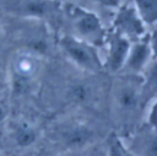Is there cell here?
Listing matches in <instances>:
<instances>
[{"label":"cell","mask_w":157,"mask_h":156,"mask_svg":"<svg viewBox=\"0 0 157 156\" xmlns=\"http://www.w3.org/2000/svg\"><path fill=\"white\" fill-rule=\"evenodd\" d=\"M147 57H148V48L146 47V44H139L136 45L131 54H130V58H129V61H128V65L131 70H135V71H139L146 63L147 60Z\"/></svg>","instance_id":"cell-12"},{"label":"cell","mask_w":157,"mask_h":156,"mask_svg":"<svg viewBox=\"0 0 157 156\" xmlns=\"http://www.w3.org/2000/svg\"><path fill=\"white\" fill-rule=\"evenodd\" d=\"M7 117H9V111L7 107L0 102V127L5 125L7 123Z\"/></svg>","instance_id":"cell-16"},{"label":"cell","mask_w":157,"mask_h":156,"mask_svg":"<svg viewBox=\"0 0 157 156\" xmlns=\"http://www.w3.org/2000/svg\"><path fill=\"white\" fill-rule=\"evenodd\" d=\"M9 138L17 149H29L37 144L40 138L36 125L27 120H16L9 125Z\"/></svg>","instance_id":"cell-2"},{"label":"cell","mask_w":157,"mask_h":156,"mask_svg":"<svg viewBox=\"0 0 157 156\" xmlns=\"http://www.w3.org/2000/svg\"><path fill=\"white\" fill-rule=\"evenodd\" d=\"M50 156H64L63 154H54V155H50Z\"/></svg>","instance_id":"cell-21"},{"label":"cell","mask_w":157,"mask_h":156,"mask_svg":"<svg viewBox=\"0 0 157 156\" xmlns=\"http://www.w3.org/2000/svg\"><path fill=\"white\" fill-rule=\"evenodd\" d=\"M98 1H101V2H102V4H104V5L114 6V5H117V4H118V1H119V0H98Z\"/></svg>","instance_id":"cell-18"},{"label":"cell","mask_w":157,"mask_h":156,"mask_svg":"<svg viewBox=\"0 0 157 156\" xmlns=\"http://www.w3.org/2000/svg\"><path fill=\"white\" fill-rule=\"evenodd\" d=\"M152 44H153V52H155V54L157 55V31L153 33V41H152Z\"/></svg>","instance_id":"cell-19"},{"label":"cell","mask_w":157,"mask_h":156,"mask_svg":"<svg viewBox=\"0 0 157 156\" xmlns=\"http://www.w3.org/2000/svg\"><path fill=\"white\" fill-rule=\"evenodd\" d=\"M88 156H104V149H99L98 151H92Z\"/></svg>","instance_id":"cell-20"},{"label":"cell","mask_w":157,"mask_h":156,"mask_svg":"<svg viewBox=\"0 0 157 156\" xmlns=\"http://www.w3.org/2000/svg\"><path fill=\"white\" fill-rule=\"evenodd\" d=\"M141 102L145 104L153 97H157V63H155L148 74L145 84L141 86Z\"/></svg>","instance_id":"cell-9"},{"label":"cell","mask_w":157,"mask_h":156,"mask_svg":"<svg viewBox=\"0 0 157 156\" xmlns=\"http://www.w3.org/2000/svg\"><path fill=\"white\" fill-rule=\"evenodd\" d=\"M141 104V91L135 85L123 84L119 86L115 92V107L124 118L131 117Z\"/></svg>","instance_id":"cell-4"},{"label":"cell","mask_w":157,"mask_h":156,"mask_svg":"<svg viewBox=\"0 0 157 156\" xmlns=\"http://www.w3.org/2000/svg\"><path fill=\"white\" fill-rule=\"evenodd\" d=\"M104 156H135L126 146L123 138L117 134L110 135L104 147Z\"/></svg>","instance_id":"cell-10"},{"label":"cell","mask_w":157,"mask_h":156,"mask_svg":"<svg viewBox=\"0 0 157 156\" xmlns=\"http://www.w3.org/2000/svg\"><path fill=\"white\" fill-rule=\"evenodd\" d=\"M147 125L153 128V129H157V99H156V102L153 103V106H152V108L150 111Z\"/></svg>","instance_id":"cell-15"},{"label":"cell","mask_w":157,"mask_h":156,"mask_svg":"<svg viewBox=\"0 0 157 156\" xmlns=\"http://www.w3.org/2000/svg\"><path fill=\"white\" fill-rule=\"evenodd\" d=\"M125 144L135 156H157V129L147 125L136 131Z\"/></svg>","instance_id":"cell-3"},{"label":"cell","mask_w":157,"mask_h":156,"mask_svg":"<svg viewBox=\"0 0 157 156\" xmlns=\"http://www.w3.org/2000/svg\"><path fill=\"white\" fill-rule=\"evenodd\" d=\"M56 138L65 151H83L94 144L96 134L91 127L83 123H72L61 128Z\"/></svg>","instance_id":"cell-1"},{"label":"cell","mask_w":157,"mask_h":156,"mask_svg":"<svg viewBox=\"0 0 157 156\" xmlns=\"http://www.w3.org/2000/svg\"><path fill=\"white\" fill-rule=\"evenodd\" d=\"M117 26L129 34H140L144 31L142 25L137 18L134 9L121 10L117 17Z\"/></svg>","instance_id":"cell-8"},{"label":"cell","mask_w":157,"mask_h":156,"mask_svg":"<svg viewBox=\"0 0 157 156\" xmlns=\"http://www.w3.org/2000/svg\"><path fill=\"white\" fill-rule=\"evenodd\" d=\"M63 47L69 54V57L80 66L86 68L88 70L99 69V64H98V60L96 59V55L85 44L72 38H65L63 41Z\"/></svg>","instance_id":"cell-5"},{"label":"cell","mask_w":157,"mask_h":156,"mask_svg":"<svg viewBox=\"0 0 157 156\" xmlns=\"http://www.w3.org/2000/svg\"><path fill=\"white\" fill-rule=\"evenodd\" d=\"M142 18L152 23L157 20V0H136Z\"/></svg>","instance_id":"cell-13"},{"label":"cell","mask_w":157,"mask_h":156,"mask_svg":"<svg viewBox=\"0 0 157 156\" xmlns=\"http://www.w3.org/2000/svg\"><path fill=\"white\" fill-rule=\"evenodd\" d=\"M15 9L25 16L43 17L50 11L52 6L47 0H18Z\"/></svg>","instance_id":"cell-6"},{"label":"cell","mask_w":157,"mask_h":156,"mask_svg":"<svg viewBox=\"0 0 157 156\" xmlns=\"http://www.w3.org/2000/svg\"><path fill=\"white\" fill-rule=\"evenodd\" d=\"M70 95H71V97H72L75 101H77V102H83V101H87V99H88L90 88H87V86L83 85V84H78V85L72 86Z\"/></svg>","instance_id":"cell-14"},{"label":"cell","mask_w":157,"mask_h":156,"mask_svg":"<svg viewBox=\"0 0 157 156\" xmlns=\"http://www.w3.org/2000/svg\"><path fill=\"white\" fill-rule=\"evenodd\" d=\"M128 50H129V43L128 41L120 38V37H115L112 41V45H110V53H109V69L112 71H117L119 70L123 64L125 63L126 55H128Z\"/></svg>","instance_id":"cell-7"},{"label":"cell","mask_w":157,"mask_h":156,"mask_svg":"<svg viewBox=\"0 0 157 156\" xmlns=\"http://www.w3.org/2000/svg\"><path fill=\"white\" fill-rule=\"evenodd\" d=\"M0 156H1V152H0Z\"/></svg>","instance_id":"cell-23"},{"label":"cell","mask_w":157,"mask_h":156,"mask_svg":"<svg viewBox=\"0 0 157 156\" xmlns=\"http://www.w3.org/2000/svg\"><path fill=\"white\" fill-rule=\"evenodd\" d=\"M1 31H2V26H1V22H0V34H1Z\"/></svg>","instance_id":"cell-22"},{"label":"cell","mask_w":157,"mask_h":156,"mask_svg":"<svg viewBox=\"0 0 157 156\" xmlns=\"http://www.w3.org/2000/svg\"><path fill=\"white\" fill-rule=\"evenodd\" d=\"M76 27L82 34L88 37L96 36L101 29L98 18L92 14H81V16L77 18Z\"/></svg>","instance_id":"cell-11"},{"label":"cell","mask_w":157,"mask_h":156,"mask_svg":"<svg viewBox=\"0 0 157 156\" xmlns=\"http://www.w3.org/2000/svg\"><path fill=\"white\" fill-rule=\"evenodd\" d=\"M5 82H7V74H5L0 68V92L2 91V88L5 86Z\"/></svg>","instance_id":"cell-17"}]
</instances>
